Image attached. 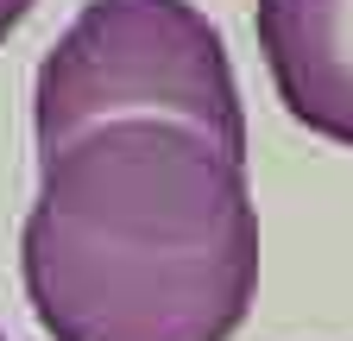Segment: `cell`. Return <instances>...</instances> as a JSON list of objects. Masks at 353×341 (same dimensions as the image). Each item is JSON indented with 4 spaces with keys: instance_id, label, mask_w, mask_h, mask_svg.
I'll use <instances>...</instances> for the list:
<instances>
[{
    "instance_id": "cell-1",
    "label": "cell",
    "mask_w": 353,
    "mask_h": 341,
    "mask_svg": "<svg viewBox=\"0 0 353 341\" xmlns=\"http://www.w3.org/2000/svg\"><path fill=\"white\" fill-rule=\"evenodd\" d=\"M19 278L51 341H228L259 284L246 158L183 120L44 152Z\"/></svg>"
},
{
    "instance_id": "cell-2",
    "label": "cell",
    "mask_w": 353,
    "mask_h": 341,
    "mask_svg": "<svg viewBox=\"0 0 353 341\" xmlns=\"http://www.w3.org/2000/svg\"><path fill=\"white\" fill-rule=\"evenodd\" d=\"M32 120L44 152L114 120H183L246 158L228 45L190 0H88L38 64Z\"/></svg>"
},
{
    "instance_id": "cell-3",
    "label": "cell",
    "mask_w": 353,
    "mask_h": 341,
    "mask_svg": "<svg viewBox=\"0 0 353 341\" xmlns=\"http://www.w3.org/2000/svg\"><path fill=\"white\" fill-rule=\"evenodd\" d=\"M252 26L284 114L353 146V0H259Z\"/></svg>"
},
{
    "instance_id": "cell-4",
    "label": "cell",
    "mask_w": 353,
    "mask_h": 341,
    "mask_svg": "<svg viewBox=\"0 0 353 341\" xmlns=\"http://www.w3.org/2000/svg\"><path fill=\"white\" fill-rule=\"evenodd\" d=\"M26 13H32V0H0V38H7V32H13Z\"/></svg>"
},
{
    "instance_id": "cell-5",
    "label": "cell",
    "mask_w": 353,
    "mask_h": 341,
    "mask_svg": "<svg viewBox=\"0 0 353 341\" xmlns=\"http://www.w3.org/2000/svg\"><path fill=\"white\" fill-rule=\"evenodd\" d=\"M0 341H7V335H0Z\"/></svg>"
}]
</instances>
